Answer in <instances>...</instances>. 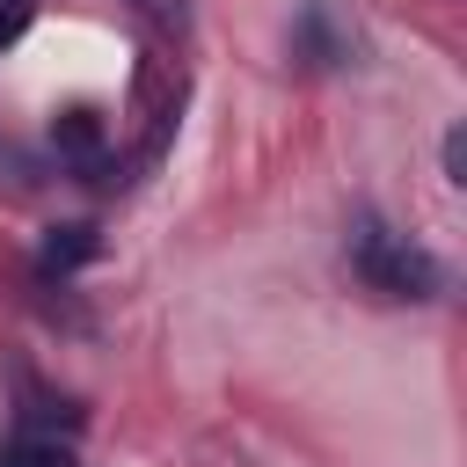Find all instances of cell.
Returning a JSON list of instances; mask_svg holds the SVG:
<instances>
[{"mask_svg":"<svg viewBox=\"0 0 467 467\" xmlns=\"http://www.w3.org/2000/svg\"><path fill=\"white\" fill-rule=\"evenodd\" d=\"M29 15H36V0H0V51L29 29Z\"/></svg>","mask_w":467,"mask_h":467,"instance_id":"obj_6","label":"cell"},{"mask_svg":"<svg viewBox=\"0 0 467 467\" xmlns=\"http://www.w3.org/2000/svg\"><path fill=\"white\" fill-rule=\"evenodd\" d=\"M445 182H467V131H445Z\"/></svg>","mask_w":467,"mask_h":467,"instance_id":"obj_7","label":"cell"},{"mask_svg":"<svg viewBox=\"0 0 467 467\" xmlns=\"http://www.w3.org/2000/svg\"><path fill=\"white\" fill-rule=\"evenodd\" d=\"M0 467H80V452L58 438V431H15L7 445H0Z\"/></svg>","mask_w":467,"mask_h":467,"instance_id":"obj_3","label":"cell"},{"mask_svg":"<svg viewBox=\"0 0 467 467\" xmlns=\"http://www.w3.org/2000/svg\"><path fill=\"white\" fill-rule=\"evenodd\" d=\"M292 51H299L306 66H321V73L350 58V36L336 29V15H328V0H306V7H299V22H292Z\"/></svg>","mask_w":467,"mask_h":467,"instance_id":"obj_2","label":"cell"},{"mask_svg":"<svg viewBox=\"0 0 467 467\" xmlns=\"http://www.w3.org/2000/svg\"><path fill=\"white\" fill-rule=\"evenodd\" d=\"M350 270L379 299H438L445 292V263L431 248H416L409 234H394L379 212H358L350 219Z\"/></svg>","mask_w":467,"mask_h":467,"instance_id":"obj_1","label":"cell"},{"mask_svg":"<svg viewBox=\"0 0 467 467\" xmlns=\"http://www.w3.org/2000/svg\"><path fill=\"white\" fill-rule=\"evenodd\" d=\"M58 146H66L73 161H88V153L102 146V124H95L88 109H66V124H58Z\"/></svg>","mask_w":467,"mask_h":467,"instance_id":"obj_5","label":"cell"},{"mask_svg":"<svg viewBox=\"0 0 467 467\" xmlns=\"http://www.w3.org/2000/svg\"><path fill=\"white\" fill-rule=\"evenodd\" d=\"M88 255H95V226H51L44 270H73V263H88Z\"/></svg>","mask_w":467,"mask_h":467,"instance_id":"obj_4","label":"cell"}]
</instances>
